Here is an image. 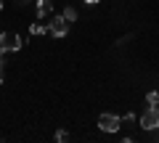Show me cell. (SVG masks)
I'll return each mask as SVG.
<instances>
[{
  "mask_svg": "<svg viewBox=\"0 0 159 143\" xmlns=\"http://www.w3.org/2000/svg\"><path fill=\"white\" fill-rule=\"evenodd\" d=\"M119 127H122V117L111 114V111H106V114L98 117V130L101 132H117Z\"/></svg>",
  "mask_w": 159,
  "mask_h": 143,
  "instance_id": "1",
  "label": "cell"
},
{
  "mask_svg": "<svg viewBox=\"0 0 159 143\" xmlns=\"http://www.w3.org/2000/svg\"><path fill=\"white\" fill-rule=\"evenodd\" d=\"M141 127L143 130H159V106H148L141 117Z\"/></svg>",
  "mask_w": 159,
  "mask_h": 143,
  "instance_id": "2",
  "label": "cell"
},
{
  "mask_svg": "<svg viewBox=\"0 0 159 143\" xmlns=\"http://www.w3.org/2000/svg\"><path fill=\"white\" fill-rule=\"evenodd\" d=\"M24 42H21V37H19L16 32H0V48L3 51H8V53H13V51H19Z\"/></svg>",
  "mask_w": 159,
  "mask_h": 143,
  "instance_id": "3",
  "label": "cell"
},
{
  "mask_svg": "<svg viewBox=\"0 0 159 143\" xmlns=\"http://www.w3.org/2000/svg\"><path fill=\"white\" fill-rule=\"evenodd\" d=\"M48 29H51L53 37H66V34H69V21L64 19V13H61V16H53L51 24H48Z\"/></svg>",
  "mask_w": 159,
  "mask_h": 143,
  "instance_id": "4",
  "label": "cell"
},
{
  "mask_svg": "<svg viewBox=\"0 0 159 143\" xmlns=\"http://www.w3.org/2000/svg\"><path fill=\"white\" fill-rule=\"evenodd\" d=\"M51 8H53L51 0H37V16H40V19H45L48 13H51Z\"/></svg>",
  "mask_w": 159,
  "mask_h": 143,
  "instance_id": "5",
  "label": "cell"
},
{
  "mask_svg": "<svg viewBox=\"0 0 159 143\" xmlns=\"http://www.w3.org/2000/svg\"><path fill=\"white\" fill-rule=\"evenodd\" d=\"M64 19H66L69 24H72V21H77V11H74L72 6H66V8H64Z\"/></svg>",
  "mask_w": 159,
  "mask_h": 143,
  "instance_id": "6",
  "label": "cell"
},
{
  "mask_svg": "<svg viewBox=\"0 0 159 143\" xmlns=\"http://www.w3.org/2000/svg\"><path fill=\"white\" fill-rule=\"evenodd\" d=\"M146 103H148V106H159V93L157 90L146 93Z\"/></svg>",
  "mask_w": 159,
  "mask_h": 143,
  "instance_id": "7",
  "label": "cell"
},
{
  "mask_svg": "<svg viewBox=\"0 0 159 143\" xmlns=\"http://www.w3.org/2000/svg\"><path fill=\"white\" fill-rule=\"evenodd\" d=\"M29 32H32V34H45L48 27H43V24H32V27H29Z\"/></svg>",
  "mask_w": 159,
  "mask_h": 143,
  "instance_id": "8",
  "label": "cell"
},
{
  "mask_svg": "<svg viewBox=\"0 0 159 143\" xmlns=\"http://www.w3.org/2000/svg\"><path fill=\"white\" fill-rule=\"evenodd\" d=\"M66 138H69L66 130H56V141H66Z\"/></svg>",
  "mask_w": 159,
  "mask_h": 143,
  "instance_id": "9",
  "label": "cell"
},
{
  "mask_svg": "<svg viewBox=\"0 0 159 143\" xmlns=\"http://www.w3.org/2000/svg\"><path fill=\"white\" fill-rule=\"evenodd\" d=\"M85 3L88 6H96V3H101V0H85Z\"/></svg>",
  "mask_w": 159,
  "mask_h": 143,
  "instance_id": "10",
  "label": "cell"
},
{
  "mask_svg": "<svg viewBox=\"0 0 159 143\" xmlns=\"http://www.w3.org/2000/svg\"><path fill=\"white\" fill-rule=\"evenodd\" d=\"M0 82H3V58H0Z\"/></svg>",
  "mask_w": 159,
  "mask_h": 143,
  "instance_id": "11",
  "label": "cell"
},
{
  "mask_svg": "<svg viewBox=\"0 0 159 143\" xmlns=\"http://www.w3.org/2000/svg\"><path fill=\"white\" fill-rule=\"evenodd\" d=\"M3 53H6V51H3V48H0V58H3Z\"/></svg>",
  "mask_w": 159,
  "mask_h": 143,
  "instance_id": "12",
  "label": "cell"
},
{
  "mask_svg": "<svg viewBox=\"0 0 159 143\" xmlns=\"http://www.w3.org/2000/svg\"><path fill=\"white\" fill-rule=\"evenodd\" d=\"M0 8H3V0H0Z\"/></svg>",
  "mask_w": 159,
  "mask_h": 143,
  "instance_id": "13",
  "label": "cell"
}]
</instances>
